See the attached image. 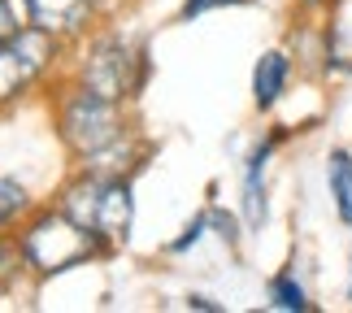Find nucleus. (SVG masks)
Masks as SVG:
<instances>
[{
    "mask_svg": "<svg viewBox=\"0 0 352 313\" xmlns=\"http://www.w3.org/2000/svg\"><path fill=\"white\" fill-rule=\"evenodd\" d=\"M61 140L70 144L74 157H104L109 148L122 144V118H118V100L91 91L87 83L61 105Z\"/></svg>",
    "mask_w": 352,
    "mask_h": 313,
    "instance_id": "3",
    "label": "nucleus"
},
{
    "mask_svg": "<svg viewBox=\"0 0 352 313\" xmlns=\"http://www.w3.org/2000/svg\"><path fill=\"white\" fill-rule=\"evenodd\" d=\"M222 5H248V0H183V22H192L209 9H222Z\"/></svg>",
    "mask_w": 352,
    "mask_h": 313,
    "instance_id": "13",
    "label": "nucleus"
},
{
    "mask_svg": "<svg viewBox=\"0 0 352 313\" xmlns=\"http://www.w3.org/2000/svg\"><path fill=\"white\" fill-rule=\"evenodd\" d=\"M52 52H57V35L44 26H31V31L5 39L0 44V100H13L18 91H26V83L52 61Z\"/></svg>",
    "mask_w": 352,
    "mask_h": 313,
    "instance_id": "5",
    "label": "nucleus"
},
{
    "mask_svg": "<svg viewBox=\"0 0 352 313\" xmlns=\"http://www.w3.org/2000/svg\"><path fill=\"white\" fill-rule=\"evenodd\" d=\"M26 13H31L35 26H44L52 35H70V31H83L96 0H22Z\"/></svg>",
    "mask_w": 352,
    "mask_h": 313,
    "instance_id": "6",
    "label": "nucleus"
},
{
    "mask_svg": "<svg viewBox=\"0 0 352 313\" xmlns=\"http://www.w3.org/2000/svg\"><path fill=\"white\" fill-rule=\"evenodd\" d=\"M83 83L91 91H100V96H109V100L131 96V91L144 83V52L131 48L126 39H118V35L100 39V44L91 48L87 65H83Z\"/></svg>",
    "mask_w": 352,
    "mask_h": 313,
    "instance_id": "4",
    "label": "nucleus"
},
{
    "mask_svg": "<svg viewBox=\"0 0 352 313\" xmlns=\"http://www.w3.org/2000/svg\"><path fill=\"white\" fill-rule=\"evenodd\" d=\"M270 305H274V309H287V313H305V309H314V305H309V296H305V288H300V283H296L292 274L270 279Z\"/></svg>",
    "mask_w": 352,
    "mask_h": 313,
    "instance_id": "10",
    "label": "nucleus"
},
{
    "mask_svg": "<svg viewBox=\"0 0 352 313\" xmlns=\"http://www.w3.org/2000/svg\"><path fill=\"white\" fill-rule=\"evenodd\" d=\"M209 217H213V213H200V217H192V226H187V230H183V235H179V239H174V244H170V252H187V248H192V244H196L200 235H205V226H209Z\"/></svg>",
    "mask_w": 352,
    "mask_h": 313,
    "instance_id": "12",
    "label": "nucleus"
},
{
    "mask_svg": "<svg viewBox=\"0 0 352 313\" xmlns=\"http://www.w3.org/2000/svg\"><path fill=\"white\" fill-rule=\"evenodd\" d=\"M22 209H26V187L18 179H0V226L9 217H18Z\"/></svg>",
    "mask_w": 352,
    "mask_h": 313,
    "instance_id": "11",
    "label": "nucleus"
},
{
    "mask_svg": "<svg viewBox=\"0 0 352 313\" xmlns=\"http://www.w3.org/2000/svg\"><path fill=\"white\" fill-rule=\"evenodd\" d=\"M305 5H318V0H305Z\"/></svg>",
    "mask_w": 352,
    "mask_h": 313,
    "instance_id": "17",
    "label": "nucleus"
},
{
    "mask_svg": "<svg viewBox=\"0 0 352 313\" xmlns=\"http://www.w3.org/2000/svg\"><path fill=\"white\" fill-rule=\"evenodd\" d=\"M100 252V239L91 235L87 226H78L70 213H39L22 235V257L26 266H35L39 274H57V270H70L78 261Z\"/></svg>",
    "mask_w": 352,
    "mask_h": 313,
    "instance_id": "2",
    "label": "nucleus"
},
{
    "mask_svg": "<svg viewBox=\"0 0 352 313\" xmlns=\"http://www.w3.org/2000/svg\"><path fill=\"white\" fill-rule=\"evenodd\" d=\"M61 209L74 217L78 226H87L100 244H122L131 230V187L109 174H91L65 187Z\"/></svg>",
    "mask_w": 352,
    "mask_h": 313,
    "instance_id": "1",
    "label": "nucleus"
},
{
    "mask_svg": "<svg viewBox=\"0 0 352 313\" xmlns=\"http://www.w3.org/2000/svg\"><path fill=\"white\" fill-rule=\"evenodd\" d=\"M187 305H192V309H209V313H213V309H218V305H213V301H209V296H187Z\"/></svg>",
    "mask_w": 352,
    "mask_h": 313,
    "instance_id": "16",
    "label": "nucleus"
},
{
    "mask_svg": "<svg viewBox=\"0 0 352 313\" xmlns=\"http://www.w3.org/2000/svg\"><path fill=\"white\" fill-rule=\"evenodd\" d=\"M213 222H218V226H222V235L235 244V217H231V213H218V209H213Z\"/></svg>",
    "mask_w": 352,
    "mask_h": 313,
    "instance_id": "15",
    "label": "nucleus"
},
{
    "mask_svg": "<svg viewBox=\"0 0 352 313\" xmlns=\"http://www.w3.org/2000/svg\"><path fill=\"white\" fill-rule=\"evenodd\" d=\"M18 35V22H13V9H9V0H0V44L5 39Z\"/></svg>",
    "mask_w": 352,
    "mask_h": 313,
    "instance_id": "14",
    "label": "nucleus"
},
{
    "mask_svg": "<svg viewBox=\"0 0 352 313\" xmlns=\"http://www.w3.org/2000/svg\"><path fill=\"white\" fill-rule=\"evenodd\" d=\"M283 87H287V57L283 52H265L252 70V96H256V109H270L278 105Z\"/></svg>",
    "mask_w": 352,
    "mask_h": 313,
    "instance_id": "8",
    "label": "nucleus"
},
{
    "mask_svg": "<svg viewBox=\"0 0 352 313\" xmlns=\"http://www.w3.org/2000/svg\"><path fill=\"white\" fill-rule=\"evenodd\" d=\"M327 179H331V196H335V209H340V217L352 226V157L344 153H331V170H327Z\"/></svg>",
    "mask_w": 352,
    "mask_h": 313,
    "instance_id": "9",
    "label": "nucleus"
},
{
    "mask_svg": "<svg viewBox=\"0 0 352 313\" xmlns=\"http://www.w3.org/2000/svg\"><path fill=\"white\" fill-rule=\"evenodd\" d=\"M270 153H274V140H265L248 157V174H243V217H248V226L265 222V161H270Z\"/></svg>",
    "mask_w": 352,
    "mask_h": 313,
    "instance_id": "7",
    "label": "nucleus"
}]
</instances>
